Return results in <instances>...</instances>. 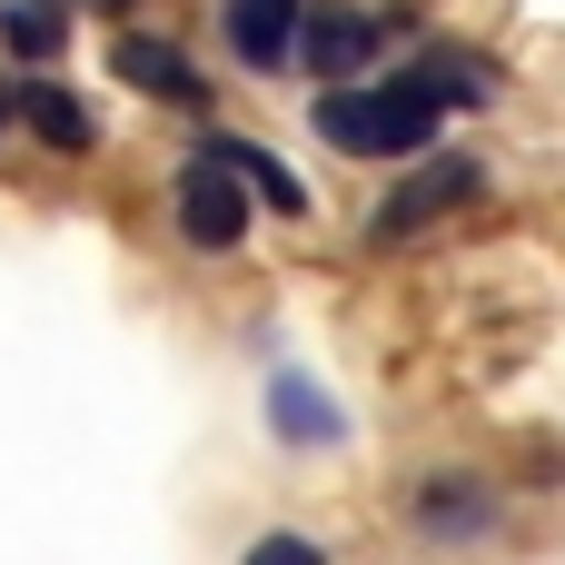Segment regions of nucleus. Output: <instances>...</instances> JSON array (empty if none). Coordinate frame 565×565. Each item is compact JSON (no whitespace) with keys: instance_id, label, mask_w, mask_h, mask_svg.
Returning <instances> with one entry per match:
<instances>
[{"instance_id":"f257e3e1","label":"nucleus","mask_w":565,"mask_h":565,"mask_svg":"<svg viewBox=\"0 0 565 565\" xmlns=\"http://www.w3.org/2000/svg\"><path fill=\"white\" fill-rule=\"evenodd\" d=\"M437 119H447V89L417 60L387 89H328L318 99V139L348 159H417V149H437Z\"/></svg>"},{"instance_id":"f03ea898","label":"nucleus","mask_w":565,"mask_h":565,"mask_svg":"<svg viewBox=\"0 0 565 565\" xmlns=\"http://www.w3.org/2000/svg\"><path fill=\"white\" fill-rule=\"evenodd\" d=\"M179 238L189 248H238L248 238V179L199 139V159L179 169Z\"/></svg>"},{"instance_id":"7ed1b4c3","label":"nucleus","mask_w":565,"mask_h":565,"mask_svg":"<svg viewBox=\"0 0 565 565\" xmlns=\"http://www.w3.org/2000/svg\"><path fill=\"white\" fill-rule=\"evenodd\" d=\"M477 189H487V169H477V159H427V169H417L407 189H387V199H377V218H367V238H377V248H397V238H417L427 218H447V209H467Z\"/></svg>"},{"instance_id":"20e7f679","label":"nucleus","mask_w":565,"mask_h":565,"mask_svg":"<svg viewBox=\"0 0 565 565\" xmlns=\"http://www.w3.org/2000/svg\"><path fill=\"white\" fill-rule=\"evenodd\" d=\"M298 60L328 79V89H348L367 60H377V20L367 10H328V0H308V30H298Z\"/></svg>"},{"instance_id":"39448f33","label":"nucleus","mask_w":565,"mask_h":565,"mask_svg":"<svg viewBox=\"0 0 565 565\" xmlns=\"http://www.w3.org/2000/svg\"><path fill=\"white\" fill-rule=\"evenodd\" d=\"M218 30H228L238 70H288L298 60V30H308V0H228Z\"/></svg>"},{"instance_id":"423d86ee","label":"nucleus","mask_w":565,"mask_h":565,"mask_svg":"<svg viewBox=\"0 0 565 565\" xmlns=\"http://www.w3.org/2000/svg\"><path fill=\"white\" fill-rule=\"evenodd\" d=\"M417 526H427L437 546H467V536H487V526H497V497H487V487H467V477H437V487L417 497Z\"/></svg>"},{"instance_id":"0eeeda50","label":"nucleus","mask_w":565,"mask_h":565,"mask_svg":"<svg viewBox=\"0 0 565 565\" xmlns=\"http://www.w3.org/2000/svg\"><path fill=\"white\" fill-rule=\"evenodd\" d=\"M20 119H30L50 149H89V139H99L89 99H79V89H60V79H30V89H20Z\"/></svg>"},{"instance_id":"6e6552de","label":"nucleus","mask_w":565,"mask_h":565,"mask_svg":"<svg viewBox=\"0 0 565 565\" xmlns=\"http://www.w3.org/2000/svg\"><path fill=\"white\" fill-rule=\"evenodd\" d=\"M119 79H129V89H159V99H199V70H189L169 40H149V30L119 40Z\"/></svg>"},{"instance_id":"1a4fd4ad","label":"nucleus","mask_w":565,"mask_h":565,"mask_svg":"<svg viewBox=\"0 0 565 565\" xmlns=\"http://www.w3.org/2000/svg\"><path fill=\"white\" fill-rule=\"evenodd\" d=\"M209 149H218V159H228V169H238V179H248L268 209H298V199H308V189H298V179H288V169H278L258 139H238V129H209Z\"/></svg>"},{"instance_id":"9d476101","label":"nucleus","mask_w":565,"mask_h":565,"mask_svg":"<svg viewBox=\"0 0 565 565\" xmlns=\"http://www.w3.org/2000/svg\"><path fill=\"white\" fill-rule=\"evenodd\" d=\"M268 417H278V437H318V447L338 437V407H328L318 387H298V377H278V387H268Z\"/></svg>"},{"instance_id":"9b49d317","label":"nucleus","mask_w":565,"mask_h":565,"mask_svg":"<svg viewBox=\"0 0 565 565\" xmlns=\"http://www.w3.org/2000/svg\"><path fill=\"white\" fill-rule=\"evenodd\" d=\"M0 40L20 60H50L60 50V0H0Z\"/></svg>"},{"instance_id":"f8f14e48","label":"nucleus","mask_w":565,"mask_h":565,"mask_svg":"<svg viewBox=\"0 0 565 565\" xmlns=\"http://www.w3.org/2000/svg\"><path fill=\"white\" fill-rule=\"evenodd\" d=\"M417 70H427V79L447 89V109H457V99H487V70H467L457 50H437V60H417Z\"/></svg>"},{"instance_id":"ddd939ff","label":"nucleus","mask_w":565,"mask_h":565,"mask_svg":"<svg viewBox=\"0 0 565 565\" xmlns=\"http://www.w3.org/2000/svg\"><path fill=\"white\" fill-rule=\"evenodd\" d=\"M248 565H328V556H318L308 536H288V526H278V536H258V546H248Z\"/></svg>"},{"instance_id":"4468645a","label":"nucleus","mask_w":565,"mask_h":565,"mask_svg":"<svg viewBox=\"0 0 565 565\" xmlns=\"http://www.w3.org/2000/svg\"><path fill=\"white\" fill-rule=\"evenodd\" d=\"M10 119H20V89H0V129H10Z\"/></svg>"},{"instance_id":"2eb2a0df","label":"nucleus","mask_w":565,"mask_h":565,"mask_svg":"<svg viewBox=\"0 0 565 565\" xmlns=\"http://www.w3.org/2000/svg\"><path fill=\"white\" fill-rule=\"evenodd\" d=\"M99 10H119V0H99Z\"/></svg>"}]
</instances>
